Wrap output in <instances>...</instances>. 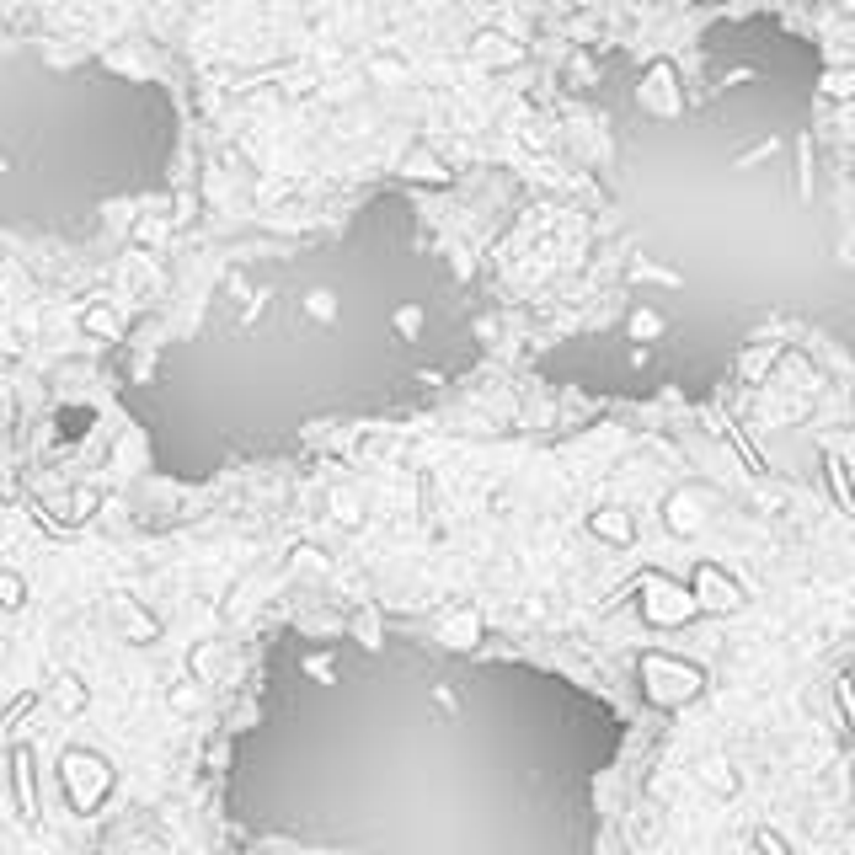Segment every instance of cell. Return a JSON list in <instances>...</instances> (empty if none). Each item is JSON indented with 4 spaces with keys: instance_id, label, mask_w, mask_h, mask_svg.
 I'll use <instances>...</instances> for the list:
<instances>
[{
    "instance_id": "3957f363",
    "label": "cell",
    "mask_w": 855,
    "mask_h": 855,
    "mask_svg": "<svg viewBox=\"0 0 855 855\" xmlns=\"http://www.w3.org/2000/svg\"><path fill=\"white\" fill-rule=\"evenodd\" d=\"M754 850H759V855H791V845H786V839L775 834V829H759V834H754Z\"/></svg>"
},
{
    "instance_id": "6da1fadb",
    "label": "cell",
    "mask_w": 855,
    "mask_h": 855,
    "mask_svg": "<svg viewBox=\"0 0 855 855\" xmlns=\"http://www.w3.org/2000/svg\"><path fill=\"white\" fill-rule=\"evenodd\" d=\"M599 759L546 679L332 642L230 738L225 818L300 855H588Z\"/></svg>"
},
{
    "instance_id": "7a4b0ae2",
    "label": "cell",
    "mask_w": 855,
    "mask_h": 855,
    "mask_svg": "<svg viewBox=\"0 0 855 855\" xmlns=\"http://www.w3.org/2000/svg\"><path fill=\"white\" fill-rule=\"evenodd\" d=\"M701 781L717 791V797H738V770L727 765V759H706V765H701Z\"/></svg>"
}]
</instances>
